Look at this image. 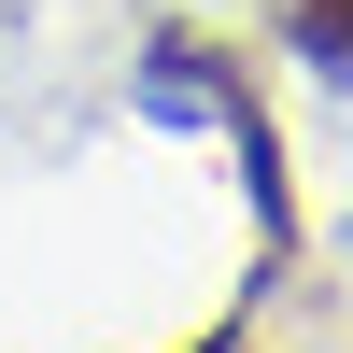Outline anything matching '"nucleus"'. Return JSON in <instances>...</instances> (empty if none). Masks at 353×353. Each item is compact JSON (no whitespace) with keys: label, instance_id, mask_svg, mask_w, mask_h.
Returning a JSON list of instances; mask_svg holds the SVG:
<instances>
[{"label":"nucleus","instance_id":"obj_1","mask_svg":"<svg viewBox=\"0 0 353 353\" xmlns=\"http://www.w3.org/2000/svg\"><path fill=\"white\" fill-rule=\"evenodd\" d=\"M297 28H311V57H325V71H353V0H297Z\"/></svg>","mask_w":353,"mask_h":353}]
</instances>
